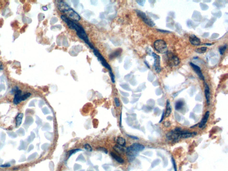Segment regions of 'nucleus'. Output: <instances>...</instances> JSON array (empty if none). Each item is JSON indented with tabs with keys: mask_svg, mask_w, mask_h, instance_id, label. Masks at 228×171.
<instances>
[{
	"mask_svg": "<svg viewBox=\"0 0 228 171\" xmlns=\"http://www.w3.org/2000/svg\"><path fill=\"white\" fill-rule=\"evenodd\" d=\"M226 48H227V45H225L223 46H220L219 48V52H220V54L222 55H223L224 54V52H225Z\"/></svg>",
	"mask_w": 228,
	"mask_h": 171,
	"instance_id": "4be33fe9",
	"label": "nucleus"
},
{
	"mask_svg": "<svg viewBox=\"0 0 228 171\" xmlns=\"http://www.w3.org/2000/svg\"><path fill=\"white\" fill-rule=\"evenodd\" d=\"M205 87L204 92H205V98H206L207 104L208 105H209L210 103V89L209 86L206 83H205Z\"/></svg>",
	"mask_w": 228,
	"mask_h": 171,
	"instance_id": "f8f14e48",
	"label": "nucleus"
},
{
	"mask_svg": "<svg viewBox=\"0 0 228 171\" xmlns=\"http://www.w3.org/2000/svg\"><path fill=\"white\" fill-rule=\"evenodd\" d=\"M18 87H17V86L15 87L14 88L12 89V91H11V93L12 94H13V93H14V92H15V93L16 92L18 91Z\"/></svg>",
	"mask_w": 228,
	"mask_h": 171,
	"instance_id": "c756f323",
	"label": "nucleus"
},
{
	"mask_svg": "<svg viewBox=\"0 0 228 171\" xmlns=\"http://www.w3.org/2000/svg\"><path fill=\"white\" fill-rule=\"evenodd\" d=\"M10 166H11V165H9V164H5L4 165H0V167L5 168V167H9Z\"/></svg>",
	"mask_w": 228,
	"mask_h": 171,
	"instance_id": "2f4dec72",
	"label": "nucleus"
},
{
	"mask_svg": "<svg viewBox=\"0 0 228 171\" xmlns=\"http://www.w3.org/2000/svg\"><path fill=\"white\" fill-rule=\"evenodd\" d=\"M109 73L110 75V77H111V80L112 83H115V75H114V73H113L112 71L110 72Z\"/></svg>",
	"mask_w": 228,
	"mask_h": 171,
	"instance_id": "393cba45",
	"label": "nucleus"
},
{
	"mask_svg": "<svg viewBox=\"0 0 228 171\" xmlns=\"http://www.w3.org/2000/svg\"><path fill=\"white\" fill-rule=\"evenodd\" d=\"M164 125L166 127H169L171 125V123L169 121H167L164 122Z\"/></svg>",
	"mask_w": 228,
	"mask_h": 171,
	"instance_id": "c85d7f7f",
	"label": "nucleus"
},
{
	"mask_svg": "<svg viewBox=\"0 0 228 171\" xmlns=\"http://www.w3.org/2000/svg\"><path fill=\"white\" fill-rule=\"evenodd\" d=\"M207 48L206 47H202L196 49L195 51L198 54H203L207 51Z\"/></svg>",
	"mask_w": 228,
	"mask_h": 171,
	"instance_id": "412c9836",
	"label": "nucleus"
},
{
	"mask_svg": "<svg viewBox=\"0 0 228 171\" xmlns=\"http://www.w3.org/2000/svg\"><path fill=\"white\" fill-rule=\"evenodd\" d=\"M21 90H18L15 93V96L13 99V104H18L21 102Z\"/></svg>",
	"mask_w": 228,
	"mask_h": 171,
	"instance_id": "9b49d317",
	"label": "nucleus"
},
{
	"mask_svg": "<svg viewBox=\"0 0 228 171\" xmlns=\"http://www.w3.org/2000/svg\"><path fill=\"white\" fill-rule=\"evenodd\" d=\"M205 45H208V46H211V45H212V44H211V43H205Z\"/></svg>",
	"mask_w": 228,
	"mask_h": 171,
	"instance_id": "58836bf2",
	"label": "nucleus"
},
{
	"mask_svg": "<svg viewBox=\"0 0 228 171\" xmlns=\"http://www.w3.org/2000/svg\"><path fill=\"white\" fill-rule=\"evenodd\" d=\"M167 63L171 66H176L179 65L180 62L179 58L175 55L170 54L168 55Z\"/></svg>",
	"mask_w": 228,
	"mask_h": 171,
	"instance_id": "423d86ee",
	"label": "nucleus"
},
{
	"mask_svg": "<svg viewBox=\"0 0 228 171\" xmlns=\"http://www.w3.org/2000/svg\"><path fill=\"white\" fill-rule=\"evenodd\" d=\"M121 119H122V113H121L120 117V126H121Z\"/></svg>",
	"mask_w": 228,
	"mask_h": 171,
	"instance_id": "e433bc0d",
	"label": "nucleus"
},
{
	"mask_svg": "<svg viewBox=\"0 0 228 171\" xmlns=\"http://www.w3.org/2000/svg\"><path fill=\"white\" fill-rule=\"evenodd\" d=\"M136 11L137 13V15L142 19V20H143V22L148 25L150 27H153L155 25V23L152 21L151 19L149 18L148 17L144 12H143L139 10H136Z\"/></svg>",
	"mask_w": 228,
	"mask_h": 171,
	"instance_id": "39448f33",
	"label": "nucleus"
},
{
	"mask_svg": "<svg viewBox=\"0 0 228 171\" xmlns=\"http://www.w3.org/2000/svg\"><path fill=\"white\" fill-rule=\"evenodd\" d=\"M172 112V108L171 107L170 105V102L169 100L168 99L167 101V106H166V113H165V116L166 117H167L168 116L170 115L171 113Z\"/></svg>",
	"mask_w": 228,
	"mask_h": 171,
	"instance_id": "2eb2a0df",
	"label": "nucleus"
},
{
	"mask_svg": "<svg viewBox=\"0 0 228 171\" xmlns=\"http://www.w3.org/2000/svg\"><path fill=\"white\" fill-rule=\"evenodd\" d=\"M93 52H94V55L97 58L99 61H100L101 64L104 67H105L106 69L109 70V72L112 71L111 68L109 64L108 63V62L106 61V59L104 58L103 56L101 54L100 52H99L97 49H94Z\"/></svg>",
	"mask_w": 228,
	"mask_h": 171,
	"instance_id": "20e7f679",
	"label": "nucleus"
},
{
	"mask_svg": "<svg viewBox=\"0 0 228 171\" xmlns=\"http://www.w3.org/2000/svg\"><path fill=\"white\" fill-rule=\"evenodd\" d=\"M114 101H115L116 106L117 107H119L120 106V102L119 101V98H115Z\"/></svg>",
	"mask_w": 228,
	"mask_h": 171,
	"instance_id": "cd10ccee",
	"label": "nucleus"
},
{
	"mask_svg": "<svg viewBox=\"0 0 228 171\" xmlns=\"http://www.w3.org/2000/svg\"><path fill=\"white\" fill-rule=\"evenodd\" d=\"M58 7L61 12L66 13L73 20L77 21L80 20L81 17L79 14L64 1H58Z\"/></svg>",
	"mask_w": 228,
	"mask_h": 171,
	"instance_id": "f03ea898",
	"label": "nucleus"
},
{
	"mask_svg": "<svg viewBox=\"0 0 228 171\" xmlns=\"http://www.w3.org/2000/svg\"><path fill=\"white\" fill-rule=\"evenodd\" d=\"M128 136L131 137V138L133 139H135V140H138V138L136 137V136H132V135H128Z\"/></svg>",
	"mask_w": 228,
	"mask_h": 171,
	"instance_id": "72a5a7b5",
	"label": "nucleus"
},
{
	"mask_svg": "<svg viewBox=\"0 0 228 171\" xmlns=\"http://www.w3.org/2000/svg\"><path fill=\"white\" fill-rule=\"evenodd\" d=\"M189 42L194 46H199L201 44V40L195 35L192 34L189 37Z\"/></svg>",
	"mask_w": 228,
	"mask_h": 171,
	"instance_id": "9d476101",
	"label": "nucleus"
},
{
	"mask_svg": "<svg viewBox=\"0 0 228 171\" xmlns=\"http://www.w3.org/2000/svg\"><path fill=\"white\" fill-rule=\"evenodd\" d=\"M154 47L157 52L162 54L167 52V44L164 40L159 39L155 41L154 43Z\"/></svg>",
	"mask_w": 228,
	"mask_h": 171,
	"instance_id": "7ed1b4c3",
	"label": "nucleus"
},
{
	"mask_svg": "<svg viewBox=\"0 0 228 171\" xmlns=\"http://www.w3.org/2000/svg\"><path fill=\"white\" fill-rule=\"evenodd\" d=\"M97 150H99V151H103L104 152V153H105L106 154H107L108 153V151L107 150H106V149L104 148V147H98Z\"/></svg>",
	"mask_w": 228,
	"mask_h": 171,
	"instance_id": "bb28decb",
	"label": "nucleus"
},
{
	"mask_svg": "<svg viewBox=\"0 0 228 171\" xmlns=\"http://www.w3.org/2000/svg\"><path fill=\"white\" fill-rule=\"evenodd\" d=\"M190 65L192 67V69H193V70H194L195 73L197 74L199 79H201L203 80L204 81V75H203V73L201 72V70L200 67H198L197 65L194 64V63H192V62H190Z\"/></svg>",
	"mask_w": 228,
	"mask_h": 171,
	"instance_id": "1a4fd4ad",
	"label": "nucleus"
},
{
	"mask_svg": "<svg viewBox=\"0 0 228 171\" xmlns=\"http://www.w3.org/2000/svg\"><path fill=\"white\" fill-rule=\"evenodd\" d=\"M33 148H34V146H33V145L31 144V145L29 146V147L28 150V152H30L31 150Z\"/></svg>",
	"mask_w": 228,
	"mask_h": 171,
	"instance_id": "473e14b6",
	"label": "nucleus"
},
{
	"mask_svg": "<svg viewBox=\"0 0 228 171\" xmlns=\"http://www.w3.org/2000/svg\"><path fill=\"white\" fill-rule=\"evenodd\" d=\"M31 95V94L30 93H27L25 95H21V101H24L27 99L28 98L30 97Z\"/></svg>",
	"mask_w": 228,
	"mask_h": 171,
	"instance_id": "5701e85b",
	"label": "nucleus"
},
{
	"mask_svg": "<svg viewBox=\"0 0 228 171\" xmlns=\"http://www.w3.org/2000/svg\"><path fill=\"white\" fill-rule=\"evenodd\" d=\"M23 116V115L22 113L19 114L17 116V119H16V125L17 127H18L21 125Z\"/></svg>",
	"mask_w": 228,
	"mask_h": 171,
	"instance_id": "f3484780",
	"label": "nucleus"
},
{
	"mask_svg": "<svg viewBox=\"0 0 228 171\" xmlns=\"http://www.w3.org/2000/svg\"><path fill=\"white\" fill-rule=\"evenodd\" d=\"M61 18L65 23H67V26L70 29L76 31L77 35L81 39L83 40L86 44H87L91 49H94L93 46L90 42L84 29L80 24L75 23L64 15H61Z\"/></svg>",
	"mask_w": 228,
	"mask_h": 171,
	"instance_id": "f257e3e1",
	"label": "nucleus"
},
{
	"mask_svg": "<svg viewBox=\"0 0 228 171\" xmlns=\"http://www.w3.org/2000/svg\"><path fill=\"white\" fill-rule=\"evenodd\" d=\"M111 156L113 158L115 159L116 160L117 162H119V163L123 164L124 162V159H122L121 157H120V156H118L117 155H116L115 153L111 152Z\"/></svg>",
	"mask_w": 228,
	"mask_h": 171,
	"instance_id": "4468645a",
	"label": "nucleus"
},
{
	"mask_svg": "<svg viewBox=\"0 0 228 171\" xmlns=\"http://www.w3.org/2000/svg\"><path fill=\"white\" fill-rule=\"evenodd\" d=\"M164 115H165V114H164V111H163V114H162V117H161V119H160V121L159 122H162V121H163V119H164Z\"/></svg>",
	"mask_w": 228,
	"mask_h": 171,
	"instance_id": "f704fd0d",
	"label": "nucleus"
},
{
	"mask_svg": "<svg viewBox=\"0 0 228 171\" xmlns=\"http://www.w3.org/2000/svg\"><path fill=\"white\" fill-rule=\"evenodd\" d=\"M82 151L81 149H73L71 150L70 151L69 153H70V155H69V157H70V156H71L72 154H74V153H76L77 152H79V151Z\"/></svg>",
	"mask_w": 228,
	"mask_h": 171,
	"instance_id": "a878e982",
	"label": "nucleus"
},
{
	"mask_svg": "<svg viewBox=\"0 0 228 171\" xmlns=\"http://www.w3.org/2000/svg\"><path fill=\"white\" fill-rule=\"evenodd\" d=\"M43 9L44 10H45V11H46V10H47L48 9H47V8L46 7H45V6H43Z\"/></svg>",
	"mask_w": 228,
	"mask_h": 171,
	"instance_id": "4c0bfd02",
	"label": "nucleus"
},
{
	"mask_svg": "<svg viewBox=\"0 0 228 171\" xmlns=\"http://www.w3.org/2000/svg\"><path fill=\"white\" fill-rule=\"evenodd\" d=\"M128 148L136 153H138L144 149V146L141 144L135 143L131 145L130 147H128Z\"/></svg>",
	"mask_w": 228,
	"mask_h": 171,
	"instance_id": "6e6552de",
	"label": "nucleus"
},
{
	"mask_svg": "<svg viewBox=\"0 0 228 171\" xmlns=\"http://www.w3.org/2000/svg\"><path fill=\"white\" fill-rule=\"evenodd\" d=\"M210 113L209 111H207L206 112V113H205V115L204 116V117L201 120V123H200V124L199 125V127L200 128H202L205 125L206 123L207 122V120L209 119V117L210 116Z\"/></svg>",
	"mask_w": 228,
	"mask_h": 171,
	"instance_id": "ddd939ff",
	"label": "nucleus"
},
{
	"mask_svg": "<svg viewBox=\"0 0 228 171\" xmlns=\"http://www.w3.org/2000/svg\"><path fill=\"white\" fill-rule=\"evenodd\" d=\"M184 105V103L183 101L182 100H179L176 103V106H175V108L176 110H179L181 109V108L183 107Z\"/></svg>",
	"mask_w": 228,
	"mask_h": 171,
	"instance_id": "6ab92c4d",
	"label": "nucleus"
},
{
	"mask_svg": "<svg viewBox=\"0 0 228 171\" xmlns=\"http://www.w3.org/2000/svg\"><path fill=\"white\" fill-rule=\"evenodd\" d=\"M193 133H189V131H187L186 132H185L183 133L180 135V138H184V139H187L192 137V136Z\"/></svg>",
	"mask_w": 228,
	"mask_h": 171,
	"instance_id": "aec40b11",
	"label": "nucleus"
},
{
	"mask_svg": "<svg viewBox=\"0 0 228 171\" xmlns=\"http://www.w3.org/2000/svg\"><path fill=\"white\" fill-rule=\"evenodd\" d=\"M172 162L173 163V165L174 166V170L175 171H177V169H176V163H175V160L173 158H172Z\"/></svg>",
	"mask_w": 228,
	"mask_h": 171,
	"instance_id": "7c9ffc66",
	"label": "nucleus"
},
{
	"mask_svg": "<svg viewBox=\"0 0 228 171\" xmlns=\"http://www.w3.org/2000/svg\"><path fill=\"white\" fill-rule=\"evenodd\" d=\"M117 143L119 144V146L122 147H124L126 145V141L124 138L121 137H119L116 140Z\"/></svg>",
	"mask_w": 228,
	"mask_h": 171,
	"instance_id": "dca6fc26",
	"label": "nucleus"
},
{
	"mask_svg": "<svg viewBox=\"0 0 228 171\" xmlns=\"http://www.w3.org/2000/svg\"><path fill=\"white\" fill-rule=\"evenodd\" d=\"M84 148L86 151H87L88 152H91L92 151V148L89 144H85L84 145Z\"/></svg>",
	"mask_w": 228,
	"mask_h": 171,
	"instance_id": "b1692460",
	"label": "nucleus"
},
{
	"mask_svg": "<svg viewBox=\"0 0 228 171\" xmlns=\"http://www.w3.org/2000/svg\"><path fill=\"white\" fill-rule=\"evenodd\" d=\"M113 148L115 149L116 152L120 154H122L124 151V150L122 147V146L118 145H116L114 147H113Z\"/></svg>",
	"mask_w": 228,
	"mask_h": 171,
	"instance_id": "a211bd4d",
	"label": "nucleus"
},
{
	"mask_svg": "<svg viewBox=\"0 0 228 171\" xmlns=\"http://www.w3.org/2000/svg\"><path fill=\"white\" fill-rule=\"evenodd\" d=\"M152 55L153 58H154V66L155 67V71L157 73H160L161 71V67H160V56L156 55L155 53H152Z\"/></svg>",
	"mask_w": 228,
	"mask_h": 171,
	"instance_id": "0eeeda50",
	"label": "nucleus"
},
{
	"mask_svg": "<svg viewBox=\"0 0 228 171\" xmlns=\"http://www.w3.org/2000/svg\"><path fill=\"white\" fill-rule=\"evenodd\" d=\"M3 65L2 64V63L0 61V70H3Z\"/></svg>",
	"mask_w": 228,
	"mask_h": 171,
	"instance_id": "c9c22d12",
	"label": "nucleus"
}]
</instances>
